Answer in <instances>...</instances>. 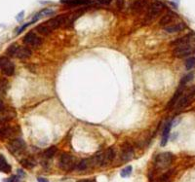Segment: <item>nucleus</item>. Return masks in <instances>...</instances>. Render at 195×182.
I'll return each instance as SVG.
<instances>
[{"mask_svg":"<svg viewBox=\"0 0 195 182\" xmlns=\"http://www.w3.org/2000/svg\"><path fill=\"white\" fill-rule=\"evenodd\" d=\"M60 168L62 169L65 170V172H70V170L74 169L76 168V161L75 158L71 156L70 154L64 153L62 154L60 158Z\"/></svg>","mask_w":195,"mask_h":182,"instance_id":"obj_5","label":"nucleus"},{"mask_svg":"<svg viewBox=\"0 0 195 182\" xmlns=\"http://www.w3.org/2000/svg\"><path fill=\"white\" fill-rule=\"evenodd\" d=\"M72 1H73V0H61L62 3H65V4H67V5H68L70 2H72Z\"/></svg>","mask_w":195,"mask_h":182,"instance_id":"obj_35","label":"nucleus"},{"mask_svg":"<svg viewBox=\"0 0 195 182\" xmlns=\"http://www.w3.org/2000/svg\"><path fill=\"white\" fill-rule=\"evenodd\" d=\"M185 27V24H173V25H168V27H165V30L170 33H175V32H179V31L183 30Z\"/></svg>","mask_w":195,"mask_h":182,"instance_id":"obj_18","label":"nucleus"},{"mask_svg":"<svg viewBox=\"0 0 195 182\" xmlns=\"http://www.w3.org/2000/svg\"><path fill=\"white\" fill-rule=\"evenodd\" d=\"M57 151H58V148L56 146H51V147L48 148V149L45 150V152H44V156H45L46 158L50 159V158L54 157L55 154L57 153Z\"/></svg>","mask_w":195,"mask_h":182,"instance_id":"obj_23","label":"nucleus"},{"mask_svg":"<svg viewBox=\"0 0 195 182\" xmlns=\"http://www.w3.org/2000/svg\"><path fill=\"white\" fill-rule=\"evenodd\" d=\"M132 173V166H128L126 168H124L120 172V175L122 177H128L130 174Z\"/></svg>","mask_w":195,"mask_h":182,"instance_id":"obj_26","label":"nucleus"},{"mask_svg":"<svg viewBox=\"0 0 195 182\" xmlns=\"http://www.w3.org/2000/svg\"><path fill=\"white\" fill-rule=\"evenodd\" d=\"M38 182H49L46 178H42V177H39L38 178Z\"/></svg>","mask_w":195,"mask_h":182,"instance_id":"obj_36","label":"nucleus"},{"mask_svg":"<svg viewBox=\"0 0 195 182\" xmlns=\"http://www.w3.org/2000/svg\"><path fill=\"white\" fill-rule=\"evenodd\" d=\"M21 164L23 166H24V168H27V169H32V168H34L35 165H36V163L34 160H32L30 158H27V159H23L21 161Z\"/></svg>","mask_w":195,"mask_h":182,"instance_id":"obj_22","label":"nucleus"},{"mask_svg":"<svg viewBox=\"0 0 195 182\" xmlns=\"http://www.w3.org/2000/svg\"><path fill=\"white\" fill-rule=\"evenodd\" d=\"M52 14H54V10H53V9H50V8L43 9V10H41L39 13H37V14H36L35 16L33 17V18H32V21H31V23L33 24V23H35V21H37V20H39L40 18L51 16Z\"/></svg>","mask_w":195,"mask_h":182,"instance_id":"obj_17","label":"nucleus"},{"mask_svg":"<svg viewBox=\"0 0 195 182\" xmlns=\"http://www.w3.org/2000/svg\"><path fill=\"white\" fill-rule=\"evenodd\" d=\"M172 127V121H169L166 124L164 128L163 133H162V139H161V145L165 146L166 143L168 142V138H169V135H170V129Z\"/></svg>","mask_w":195,"mask_h":182,"instance_id":"obj_16","label":"nucleus"},{"mask_svg":"<svg viewBox=\"0 0 195 182\" xmlns=\"http://www.w3.org/2000/svg\"><path fill=\"white\" fill-rule=\"evenodd\" d=\"M32 24V23H31V21H30V23H27V24H24V25H23V27H22L21 28H19V29H18V31H17V33H18V34H19V33H21V32H23V31L24 30V29H25V28H27V27H28V25H29V24Z\"/></svg>","mask_w":195,"mask_h":182,"instance_id":"obj_31","label":"nucleus"},{"mask_svg":"<svg viewBox=\"0 0 195 182\" xmlns=\"http://www.w3.org/2000/svg\"><path fill=\"white\" fill-rule=\"evenodd\" d=\"M7 88V81L0 78V94H3Z\"/></svg>","mask_w":195,"mask_h":182,"instance_id":"obj_29","label":"nucleus"},{"mask_svg":"<svg viewBox=\"0 0 195 182\" xmlns=\"http://www.w3.org/2000/svg\"><path fill=\"white\" fill-rule=\"evenodd\" d=\"M146 2V0H135V1L132 3L131 8L133 11H139L142 9V7L145 6Z\"/></svg>","mask_w":195,"mask_h":182,"instance_id":"obj_21","label":"nucleus"},{"mask_svg":"<svg viewBox=\"0 0 195 182\" xmlns=\"http://www.w3.org/2000/svg\"><path fill=\"white\" fill-rule=\"evenodd\" d=\"M3 182H21V176L19 175H12L10 178H7Z\"/></svg>","mask_w":195,"mask_h":182,"instance_id":"obj_30","label":"nucleus"},{"mask_svg":"<svg viewBox=\"0 0 195 182\" xmlns=\"http://www.w3.org/2000/svg\"><path fill=\"white\" fill-rule=\"evenodd\" d=\"M195 40V34L194 33H188L185 36L181 37V38L175 40V41L172 42V45H175V46H179V45H182V44H185V43H188L190 41H193Z\"/></svg>","mask_w":195,"mask_h":182,"instance_id":"obj_14","label":"nucleus"},{"mask_svg":"<svg viewBox=\"0 0 195 182\" xmlns=\"http://www.w3.org/2000/svg\"><path fill=\"white\" fill-rule=\"evenodd\" d=\"M36 30H37L39 33H41V34H44V35H49L51 32L50 29L48 28L44 24H39L37 27H36Z\"/></svg>","mask_w":195,"mask_h":182,"instance_id":"obj_24","label":"nucleus"},{"mask_svg":"<svg viewBox=\"0 0 195 182\" xmlns=\"http://www.w3.org/2000/svg\"><path fill=\"white\" fill-rule=\"evenodd\" d=\"M31 55V51L30 49H28L27 47H18V49L15 54V57L20 58V59H25L30 58Z\"/></svg>","mask_w":195,"mask_h":182,"instance_id":"obj_13","label":"nucleus"},{"mask_svg":"<svg viewBox=\"0 0 195 182\" xmlns=\"http://www.w3.org/2000/svg\"><path fill=\"white\" fill-rule=\"evenodd\" d=\"M110 2H111V0H99V3L102 5H108Z\"/></svg>","mask_w":195,"mask_h":182,"instance_id":"obj_32","label":"nucleus"},{"mask_svg":"<svg viewBox=\"0 0 195 182\" xmlns=\"http://www.w3.org/2000/svg\"><path fill=\"white\" fill-rule=\"evenodd\" d=\"M195 66V57L189 58L188 59H186L185 61V67L186 69H191Z\"/></svg>","mask_w":195,"mask_h":182,"instance_id":"obj_28","label":"nucleus"},{"mask_svg":"<svg viewBox=\"0 0 195 182\" xmlns=\"http://www.w3.org/2000/svg\"><path fill=\"white\" fill-rule=\"evenodd\" d=\"M91 164V160H88V159H84L82 161H80L78 164L76 165V169L78 170V172H83V170L87 169L89 168V166Z\"/></svg>","mask_w":195,"mask_h":182,"instance_id":"obj_20","label":"nucleus"},{"mask_svg":"<svg viewBox=\"0 0 195 182\" xmlns=\"http://www.w3.org/2000/svg\"><path fill=\"white\" fill-rule=\"evenodd\" d=\"M134 157V150L130 144H124L121 150V159L123 162H129Z\"/></svg>","mask_w":195,"mask_h":182,"instance_id":"obj_12","label":"nucleus"},{"mask_svg":"<svg viewBox=\"0 0 195 182\" xmlns=\"http://www.w3.org/2000/svg\"><path fill=\"white\" fill-rule=\"evenodd\" d=\"M183 89H185V86H183V85H179V88L176 89L175 95H173V98H171V100L169 101V103L167 104L166 109L171 110V109H173L176 106V104L178 103V101L179 100V98H182V95L183 94Z\"/></svg>","mask_w":195,"mask_h":182,"instance_id":"obj_11","label":"nucleus"},{"mask_svg":"<svg viewBox=\"0 0 195 182\" xmlns=\"http://www.w3.org/2000/svg\"><path fill=\"white\" fill-rule=\"evenodd\" d=\"M18 46L17 44H12L8 49H7V54H8L9 55H12V57H15V54H16V51H17V49H18Z\"/></svg>","mask_w":195,"mask_h":182,"instance_id":"obj_27","label":"nucleus"},{"mask_svg":"<svg viewBox=\"0 0 195 182\" xmlns=\"http://www.w3.org/2000/svg\"><path fill=\"white\" fill-rule=\"evenodd\" d=\"M172 161L173 155L170 152H164V153H161L156 156L155 160H154V166L158 169H163L168 168L172 164Z\"/></svg>","mask_w":195,"mask_h":182,"instance_id":"obj_4","label":"nucleus"},{"mask_svg":"<svg viewBox=\"0 0 195 182\" xmlns=\"http://www.w3.org/2000/svg\"><path fill=\"white\" fill-rule=\"evenodd\" d=\"M77 182H96L95 179H90V178H85V179H80Z\"/></svg>","mask_w":195,"mask_h":182,"instance_id":"obj_33","label":"nucleus"},{"mask_svg":"<svg viewBox=\"0 0 195 182\" xmlns=\"http://www.w3.org/2000/svg\"><path fill=\"white\" fill-rule=\"evenodd\" d=\"M123 3H124V0H117V5H118L119 8L123 6Z\"/></svg>","mask_w":195,"mask_h":182,"instance_id":"obj_34","label":"nucleus"},{"mask_svg":"<svg viewBox=\"0 0 195 182\" xmlns=\"http://www.w3.org/2000/svg\"><path fill=\"white\" fill-rule=\"evenodd\" d=\"M0 172L5 173H9L11 172V166L2 155H0Z\"/></svg>","mask_w":195,"mask_h":182,"instance_id":"obj_19","label":"nucleus"},{"mask_svg":"<svg viewBox=\"0 0 195 182\" xmlns=\"http://www.w3.org/2000/svg\"><path fill=\"white\" fill-rule=\"evenodd\" d=\"M176 18V14H174L173 12H168L165 16L162 17V18L159 21V24L162 25V27H168L169 24L175 21Z\"/></svg>","mask_w":195,"mask_h":182,"instance_id":"obj_15","label":"nucleus"},{"mask_svg":"<svg viewBox=\"0 0 195 182\" xmlns=\"http://www.w3.org/2000/svg\"><path fill=\"white\" fill-rule=\"evenodd\" d=\"M164 7H165L164 4L160 1H154L153 3H151V5L149 6L145 15L146 23H150V21H153L155 20L161 14L162 11L164 10Z\"/></svg>","mask_w":195,"mask_h":182,"instance_id":"obj_3","label":"nucleus"},{"mask_svg":"<svg viewBox=\"0 0 195 182\" xmlns=\"http://www.w3.org/2000/svg\"><path fill=\"white\" fill-rule=\"evenodd\" d=\"M8 147H9V150L11 152H13L14 154H20L24 150L25 143L23 139L17 138V139H14V140L11 141V142L9 143Z\"/></svg>","mask_w":195,"mask_h":182,"instance_id":"obj_10","label":"nucleus"},{"mask_svg":"<svg viewBox=\"0 0 195 182\" xmlns=\"http://www.w3.org/2000/svg\"><path fill=\"white\" fill-rule=\"evenodd\" d=\"M192 79H193V74H192V73L187 74V75H185V76L182 78L181 83H179V85H183V86H185V84H187L188 82H190V81L192 80Z\"/></svg>","mask_w":195,"mask_h":182,"instance_id":"obj_25","label":"nucleus"},{"mask_svg":"<svg viewBox=\"0 0 195 182\" xmlns=\"http://www.w3.org/2000/svg\"><path fill=\"white\" fill-rule=\"evenodd\" d=\"M23 16H24V12H22V13H21V16L19 15V16L17 17V20H18V21H21L22 18H23Z\"/></svg>","mask_w":195,"mask_h":182,"instance_id":"obj_37","label":"nucleus"},{"mask_svg":"<svg viewBox=\"0 0 195 182\" xmlns=\"http://www.w3.org/2000/svg\"><path fill=\"white\" fill-rule=\"evenodd\" d=\"M2 108H3V103L1 100H0V109H2Z\"/></svg>","mask_w":195,"mask_h":182,"instance_id":"obj_38","label":"nucleus"},{"mask_svg":"<svg viewBox=\"0 0 195 182\" xmlns=\"http://www.w3.org/2000/svg\"><path fill=\"white\" fill-rule=\"evenodd\" d=\"M194 96H195V86L192 87L191 89H189L185 95H182V98H179L178 103H176V106H175L176 110H182V109L188 106L191 103V101L193 100Z\"/></svg>","mask_w":195,"mask_h":182,"instance_id":"obj_6","label":"nucleus"},{"mask_svg":"<svg viewBox=\"0 0 195 182\" xmlns=\"http://www.w3.org/2000/svg\"><path fill=\"white\" fill-rule=\"evenodd\" d=\"M23 41L24 44H27V45L31 46L33 48H39L42 45V39L32 31L28 32L27 34L24 37Z\"/></svg>","mask_w":195,"mask_h":182,"instance_id":"obj_9","label":"nucleus"},{"mask_svg":"<svg viewBox=\"0 0 195 182\" xmlns=\"http://www.w3.org/2000/svg\"><path fill=\"white\" fill-rule=\"evenodd\" d=\"M195 53V40L188 43L182 44V45L176 46L173 50V55L176 58H185L191 54Z\"/></svg>","mask_w":195,"mask_h":182,"instance_id":"obj_2","label":"nucleus"},{"mask_svg":"<svg viewBox=\"0 0 195 182\" xmlns=\"http://www.w3.org/2000/svg\"><path fill=\"white\" fill-rule=\"evenodd\" d=\"M67 15H60V16L55 17L53 18H51V20L47 21L46 23H44V24H45L46 27L52 31V30H55V29H57L60 27H62V25L67 21Z\"/></svg>","mask_w":195,"mask_h":182,"instance_id":"obj_7","label":"nucleus"},{"mask_svg":"<svg viewBox=\"0 0 195 182\" xmlns=\"http://www.w3.org/2000/svg\"><path fill=\"white\" fill-rule=\"evenodd\" d=\"M0 70L6 76H12L15 71V65L12 61L5 57L0 58Z\"/></svg>","mask_w":195,"mask_h":182,"instance_id":"obj_8","label":"nucleus"},{"mask_svg":"<svg viewBox=\"0 0 195 182\" xmlns=\"http://www.w3.org/2000/svg\"><path fill=\"white\" fill-rule=\"evenodd\" d=\"M115 158V150L113 147L108 148L104 152H99L93 158L91 159V163L94 166H106L109 164L110 162L113 161V159Z\"/></svg>","mask_w":195,"mask_h":182,"instance_id":"obj_1","label":"nucleus"}]
</instances>
